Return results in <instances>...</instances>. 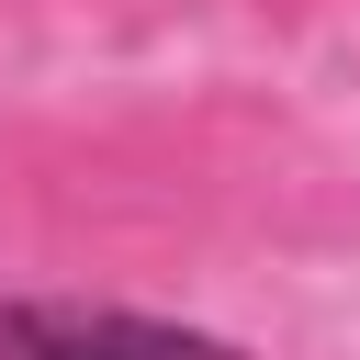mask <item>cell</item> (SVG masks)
I'll list each match as a JSON object with an SVG mask.
<instances>
[{
  "label": "cell",
  "mask_w": 360,
  "mask_h": 360,
  "mask_svg": "<svg viewBox=\"0 0 360 360\" xmlns=\"http://www.w3.org/2000/svg\"><path fill=\"white\" fill-rule=\"evenodd\" d=\"M0 360H248V349L135 304H0Z\"/></svg>",
  "instance_id": "1"
}]
</instances>
